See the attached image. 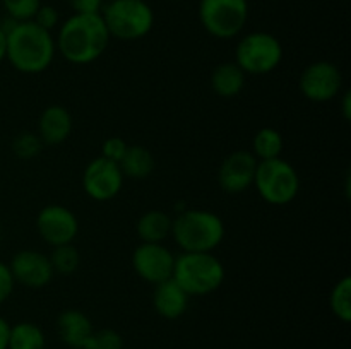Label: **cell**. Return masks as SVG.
<instances>
[{
    "mask_svg": "<svg viewBox=\"0 0 351 349\" xmlns=\"http://www.w3.org/2000/svg\"><path fill=\"white\" fill-rule=\"evenodd\" d=\"M9 269L16 284H23L29 289H41L48 286L55 276L47 253L33 248H24L14 253Z\"/></svg>",
    "mask_w": 351,
    "mask_h": 349,
    "instance_id": "obj_13",
    "label": "cell"
},
{
    "mask_svg": "<svg viewBox=\"0 0 351 349\" xmlns=\"http://www.w3.org/2000/svg\"><path fill=\"white\" fill-rule=\"evenodd\" d=\"M254 187L259 197L269 205H287L293 202L300 192V174L293 164L283 157L259 161Z\"/></svg>",
    "mask_w": 351,
    "mask_h": 349,
    "instance_id": "obj_6",
    "label": "cell"
},
{
    "mask_svg": "<svg viewBox=\"0 0 351 349\" xmlns=\"http://www.w3.org/2000/svg\"><path fill=\"white\" fill-rule=\"evenodd\" d=\"M127 147H129V144H127L122 137H108V139H105V142L101 144V154H99V156L119 164L120 161H122L123 154H125Z\"/></svg>",
    "mask_w": 351,
    "mask_h": 349,
    "instance_id": "obj_28",
    "label": "cell"
},
{
    "mask_svg": "<svg viewBox=\"0 0 351 349\" xmlns=\"http://www.w3.org/2000/svg\"><path fill=\"white\" fill-rule=\"evenodd\" d=\"M33 23L51 33V31H53L55 27H58V24H60V14H58V10L55 9L53 5L41 3L40 9H38L36 14H34Z\"/></svg>",
    "mask_w": 351,
    "mask_h": 349,
    "instance_id": "obj_29",
    "label": "cell"
},
{
    "mask_svg": "<svg viewBox=\"0 0 351 349\" xmlns=\"http://www.w3.org/2000/svg\"><path fill=\"white\" fill-rule=\"evenodd\" d=\"M43 147L45 144L41 142L40 135L34 132H21L12 140V153L21 161H31L38 157Z\"/></svg>",
    "mask_w": 351,
    "mask_h": 349,
    "instance_id": "obj_25",
    "label": "cell"
},
{
    "mask_svg": "<svg viewBox=\"0 0 351 349\" xmlns=\"http://www.w3.org/2000/svg\"><path fill=\"white\" fill-rule=\"evenodd\" d=\"M5 60L21 74H41L57 55L55 36L33 21L16 23L7 31Z\"/></svg>",
    "mask_w": 351,
    "mask_h": 349,
    "instance_id": "obj_2",
    "label": "cell"
},
{
    "mask_svg": "<svg viewBox=\"0 0 351 349\" xmlns=\"http://www.w3.org/2000/svg\"><path fill=\"white\" fill-rule=\"evenodd\" d=\"M14 287H16V281H14L12 272L9 269V263L0 260V305H3L12 296Z\"/></svg>",
    "mask_w": 351,
    "mask_h": 349,
    "instance_id": "obj_30",
    "label": "cell"
},
{
    "mask_svg": "<svg viewBox=\"0 0 351 349\" xmlns=\"http://www.w3.org/2000/svg\"><path fill=\"white\" fill-rule=\"evenodd\" d=\"M123 339L113 328H101V331H95L89 337L88 344L84 349H122Z\"/></svg>",
    "mask_w": 351,
    "mask_h": 349,
    "instance_id": "obj_27",
    "label": "cell"
},
{
    "mask_svg": "<svg viewBox=\"0 0 351 349\" xmlns=\"http://www.w3.org/2000/svg\"><path fill=\"white\" fill-rule=\"evenodd\" d=\"M249 19L247 0H201L199 21L208 34L218 40L237 38Z\"/></svg>",
    "mask_w": 351,
    "mask_h": 349,
    "instance_id": "obj_8",
    "label": "cell"
},
{
    "mask_svg": "<svg viewBox=\"0 0 351 349\" xmlns=\"http://www.w3.org/2000/svg\"><path fill=\"white\" fill-rule=\"evenodd\" d=\"M171 277L191 298L206 296L221 287L225 266L213 252H182L175 257Z\"/></svg>",
    "mask_w": 351,
    "mask_h": 349,
    "instance_id": "obj_4",
    "label": "cell"
},
{
    "mask_svg": "<svg viewBox=\"0 0 351 349\" xmlns=\"http://www.w3.org/2000/svg\"><path fill=\"white\" fill-rule=\"evenodd\" d=\"M7 17L24 23V21H33L34 14L40 9L43 2L41 0H0Z\"/></svg>",
    "mask_w": 351,
    "mask_h": 349,
    "instance_id": "obj_26",
    "label": "cell"
},
{
    "mask_svg": "<svg viewBox=\"0 0 351 349\" xmlns=\"http://www.w3.org/2000/svg\"><path fill=\"white\" fill-rule=\"evenodd\" d=\"M298 88L308 101L328 103L341 92L343 74L332 62H312L302 70Z\"/></svg>",
    "mask_w": 351,
    "mask_h": 349,
    "instance_id": "obj_9",
    "label": "cell"
},
{
    "mask_svg": "<svg viewBox=\"0 0 351 349\" xmlns=\"http://www.w3.org/2000/svg\"><path fill=\"white\" fill-rule=\"evenodd\" d=\"M247 75L235 62H223L216 65L215 70L211 72V84L213 92L219 98H235L245 88Z\"/></svg>",
    "mask_w": 351,
    "mask_h": 349,
    "instance_id": "obj_18",
    "label": "cell"
},
{
    "mask_svg": "<svg viewBox=\"0 0 351 349\" xmlns=\"http://www.w3.org/2000/svg\"><path fill=\"white\" fill-rule=\"evenodd\" d=\"M48 259L53 267V272L58 276H72L81 266V253L75 248L74 243L51 246V253L48 255Z\"/></svg>",
    "mask_w": 351,
    "mask_h": 349,
    "instance_id": "obj_23",
    "label": "cell"
},
{
    "mask_svg": "<svg viewBox=\"0 0 351 349\" xmlns=\"http://www.w3.org/2000/svg\"><path fill=\"white\" fill-rule=\"evenodd\" d=\"M175 257L168 246L163 243H143L134 248L132 252V267L137 276L146 283L156 284L170 279L173 274Z\"/></svg>",
    "mask_w": 351,
    "mask_h": 349,
    "instance_id": "obj_12",
    "label": "cell"
},
{
    "mask_svg": "<svg viewBox=\"0 0 351 349\" xmlns=\"http://www.w3.org/2000/svg\"><path fill=\"white\" fill-rule=\"evenodd\" d=\"M329 307L336 318L348 324L351 320V277L345 276L332 286L329 294Z\"/></svg>",
    "mask_w": 351,
    "mask_h": 349,
    "instance_id": "obj_24",
    "label": "cell"
},
{
    "mask_svg": "<svg viewBox=\"0 0 351 349\" xmlns=\"http://www.w3.org/2000/svg\"><path fill=\"white\" fill-rule=\"evenodd\" d=\"M5 53H7V34L5 31L2 29V26H0V64L5 60Z\"/></svg>",
    "mask_w": 351,
    "mask_h": 349,
    "instance_id": "obj_34",
    "label": "cell"
},
{
    "mask_svg": "<svg viewBox=\"0 0 351 349\" xmlns=\"http://www.w3.org/2000/svg\"><path fill=\"white\" fill-rule=\"evenodd\" d=\"M57 331L62 341L71 346V349H84L95 332V327H93L91 318L84 311L69 308L58 315Z\"/></svg>",
    "mask_w": 351,
    "mask_h": 349,
    "instance_id": "obj_17",
    "label": "cell"
},
{
    "mask_svg": "<svg viewBox=\"0 0 351 349\" xmlns=\"http://www.w3.org/2000/svg\"><path fill=\"white\" fill-rule=\"evenodd\" d=\"M99 14L110 38L120 41L143 40L154 26V10L146 0H110Z\"/></svg>",
    "mask_w": 351,
    "mask_h": 349,
    "instance_id": "obj_5",
    "label": "cell"
},
{
    "mask_svg": "<svg viewBox=\"0 0 351 349\" xmlns=\"http://www.w3.org/2000/svg\"><path fill=\"white\" fill-rule=\"evenodd\" d=\"M9 334L10 324L5 318L0 317V349H7V346H9Z\"/></svg>",
    "mask_w": 351,
    "mask_h": 349,
    "instance_id": "obj_32",
    "label": "cell"
},
{
    "mask_svg": "<svg viewBox=\"0 0 351 349\" xmlns=\"http://www.w3.org/2000/svg\"><path fill=\"white\" fill-rule=\"evenodd\" d=\"M283 147L285 140L280 130L273 129V127H263L254 135L250 153L256 156L257 161H267L274 159V157H281Z\"/></svg>",
    "mask_w": 351,
    "mask_h": 349,
    "instance_id": "obj_21",
    "label": "cell"
},
{
    "mask_svg": "<svg viewBox=\"0 0 351 349\" xmlns=\"http://www.w3.org/2000/svg\"><path fill=\"white\" fill-rule=\"evenodd\" d=\"M341 109H343V118L348 122V120L351 118V96H350V91H345V94H343Z\"/></svg>",
    "mask_w": 351,
    "mask_h": 349,
    "instance_id": "obj_33",
    "label": "cell"
},
{
    "mask_svg": "<svg viewBox=\"0 0 351 349\" xmlns=\"http://www.w3.org/2000/svg\"><path fill=\"white\" fill-rule=\"evenodd\" d=\"M36 231L50 246L74 243L79 235L77 216L65 205H45L36 216Z\"/></svg>",
    "mask_w": 351,
    "mask_h": 349,
    "instance_id": "obj_11",
    "label": "cell"
},
{
    "mask_svg": "<svg viewBox=\"0 0 351 349\" xmlns=\"http://www.w3.org/2000/svg\"><path fill=\"white\" fill-rule=\"evenodd\" d=\"M7 349H45V334L36 324L19 322L10 325Z\"/></svg>",
    "mask_w": 351,
    "mask_h": 349,
    "instance_id": "obj_22",
    "label": "cell"
},
{
    "mask_svg": "<svg viewBox=\"0 0 351 349\" xmlns=\"http://www.w3.org/2000/svg\"><path fill=\"white\" fill-rule=\"evenodd\" d=\"M110 40L101 14H72L58 26L55 47L69 64L88 65L105 55Z\"/></svg>",
    "mask_w": 351,
    "mask_h": 349,
    "instance_id": "obj_1",
    "label": "cell"
},
{
    "mask_svg": "<svg viewBox=\"0 0 351 349\" xmlns=\"http://www.w3.org/2000/svg\"><path fill=\"white\" fill-rule=\"evenodd\" d=\"M257 163L259 161L250 151L240 149L230 153L218 170V183L221 190L226 194H242L254 187Z\"/></svg>",
    "mask_w": 351,
    "mask_h": 349,
    "instance_id": "obj_14",
    "label": "cell"
},
{
    "mask_svg": "<svg viewBox=\"0 0 351 349\" xmlns=\"http://www.w3.org/2000/svg\"><path fill=\"white\" fill-rule=\"evenodd\" d=\"M74 14H99L105 0H67Z\"/></svg>",
    "mask_w": 351,
    "mask_h": 349,
    "instance_id": "obj_31",
    "label": "cell"
},
{
    "mask_svg": "<svg viewBox=\"0 0 351 349\" xmlns=\"http://www.w3.org/2000/svg\"><path fill=\"white\" fill-rule=\"evenodd\" d=\"M74 120L71 112L62 105H50L38 118V135L45 146H60L71 137Z\"/></svg>",
    "mask_w": 351,
    "mask_h": 349,
    "instance_id": "obj_15",
    "label": "cell"
},
{
    "mask_svg": "<svg viewBox=\"0 0 351 349\" xmlns=\"http://www.w3.org/2000/svg\"><path fill=\"white\" fill-rule=\"evenodd\" d=\"M225 233V222L216 212L185 207L175 214L170 236L182 252H215Z\"/></svg>",
    "mask_w": 351,
    "mask_h": 349,
    "instance_id": "obj_3",
    "label": "cell"
},
{
    "mask_svg": "<svg viewBox=\"0 0 351 349\" xmlns=\"http://www.w3.org/2000/svg\"><path fill=\"white\" fill-rule=\"evenodd\" d=\"M171 222L173 218L168 212L151 209L137 219V236L143 243H163L171 235Z\"/></svg>",
    "mask_w": 351,
    "mask_h": 349,
    "instance_id": "obj_19",
    "label": "cell"
},
{
    "mask_svg": "<svg viewBox=\"0 0 351 349\" xmlns=\"http://www.w3.org/2000/svg\"><path fill=\"white\" fill-rule=\"evenodd\" d=\"M191 296L178 286L173 277L156 284L153 291V307L160 317L177 320L187 311Z\"/></svg>",
    "mask_w": 351,
    "mask_h": 349,
    "instance_id": "obj_16",
    "label": "cell"
},
{
    "mask_svg": "<svg viewBox=\"0 0 351 349\" xmlns=\"http://www.w3.org/2000/svg\"><path fill=\"white\" fill-rule=\"evenodd\" d=\"M123 177L132 180H146L156 168L153 153L144 146H129L119 163Z\"/></svg>",
    "mask_w": 351,
    "mask_h": 349,
    "instance_id": "obj_20",
    "label": "cell"
},
{
    "mask_svg": "<svg viewBox=\"0 0 351 349\" xmlns=\"http://www.w3.org/2000/svg\"><path fill=\"white\" fill-rule=\"evenodd\" d=\"M283 60V44L274 34L254 31L239 40L235 48V64L245 75H264L276 70Z\"/></svg>",
    "mask_w": 351,
    "mask_h": 349,
    "instance_id": "obj_7",
    "label": "cell"
},
{
    "mask_svg": "<svg viewBox=\"0 0 351 349\" xmlns=\"http://www.w3.org/2000/svg\"><path fill=\"white\" fill-rule=\"evenodd\" d=\"M122 170L113 161L103 156L95 157L86 164L82 171V188L86 195L96 202H106L115 198L123 187Z\"/></svg>",
    "mask_w": 351,
    "mask_h": 349,
    "instance_id": "obj_10",
    "label": "cell"
}]
</instances>
